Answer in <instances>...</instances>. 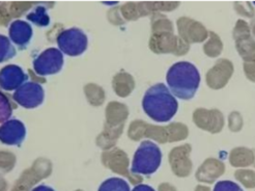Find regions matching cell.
<instances>
[{
    "label": "cell",
    "mask_w": 255,
    "mask_h": 191,
    "mask_svg": "<svg viewBox=\"0 0 255 191\" xmlns=\"http://www.w3.org/2000/svg\"><path fill=\"white\" fill-rule=\"evenodd\" d=\"M142 108L151 120L158 123H166L175 116L178 103L166 85L157 83L145 92Z\"/></svg>",
    "instance_id": "cell-1"
},
{
    "label": "cell",
    "mask_w": 255,
    "mask_h": 191,
    "mask_svg": "<svg viewBox=\"0 0 255 191\" xmlns=\"http://www.w3.org/2000/svg\"><path fill=\"white\" fill-rule=\"evenodd\" d=\"M166 81L174 97L191 100L197 93L200 84V74L193 63L180 61L169 68Z\"/></svg>",
    "instance_id": "cell-2"
},
{
    "label": "cell",
    "mask_w": 255,
    "mask_h": 191,
    "mask_svg": "<svg viewBox=\"0 0 255 191\" xmlns=\"http://www.w3.org/2000/svg\"><path fill=\"white\" fill-rule=\"evenodd\" d=\"M161 162L162 152L160 148L150 141H143L134 154L131 173L150 176L159 170Z\"/></svg>",
    "instance_id": "cell-3"
},
{
    "label": "cell",
    "mask_w": 255,
    "mask_h": 191,
    "mask_svg": "<svg viewBox=\"0 0 255 191\" xmlns=\"http://www.w3.org/2000/svg\"><path fill=\"white\" fill-rule=\"evenodd\" d=\"M57 45L62 53L69 56H79L86 51L88 39L83 30L73 27L63 30L58 34Z\"/></svg>",
    "instance_id": "cell-4"
},
{
    "label": "cell",
    "mask_w": 255,
    "mask_h": 191,
    "mask_svg": "<svg viewBox=\"0 0 255 191\" xmlns=\"http://www.w3.org/2000/svg\"><path fill=\"white\" fill-rule=\"evenodd\" d=\"M63 67V53L59 49L48 48L33 60V70L37 75L49 76L58 72Z\"/></svg>",
    "instance_id": "cell-5"
},
{
    "label": "cell",
    "mask_w": 255,
    "mask_h": 191,
    "mask_svg": "<svg viewBox=\"0 0 255 191\" xmlns=\"http://www.w3.org/2000/svg\"><path fill=\"white\" fill-rule=\"evenodd\" d=\"M12 98L20 106L26 109H33L43 104L45 91L40 83L26 82L15 91Z\"/></svg>",
    "instance_id": "cell-6"
},
{
    "label": "cell",
    "mask_w": 255,
    "mask_h": 191,
    "mask_svg": "<svg viewBox=\"0 0 255 191\" xmlns=\"http://www.w3.org/2000/svg\"><path fill=\"white\" fill-rule=\"evenodd\" d=\"M150 48L157 53L175 52L176 54H184L188 50V46L184 42L178 41L170 32L164 31L155 33L151 37Z\"/></svg>",
    "instance_id": "cell-7"
},
{
    "label": "cell",
    "mask_w": 255,
    "mask_h": 191,
    "mask_svg": "<svg viewBox=\"0 0 255 191\" xmlns=\"http://www.w3.org/2000/svg\"><path fill=\"white\" fill-rule=\"evenodd\" d=\"M191 147L185 145L173 149L169 154V163L172 172L180 178H186L192 171V161L190 159Z\"/></svg>",
    "instance_id": "cell-8"
},
{
    "label": "cell",
    "mask_w": 255,
    "mask_h": 191,
    "mask_svg": "<svg viewBox=\"0 0 255 191\" xmlns=\"http://www.w3.org/2000/svg\"><path fill=\"white\" fill-rule=\"evenodd\" d=\"M26 137V127L17 120L11 119L2 123L0 127V139L7 146H20Z\"/></svg>",
    "instance_id": "cell-9"
},
{
    "label": "cell",
    "mask_w": 255,
    "mask_h": 191,
    "mask_svg": "<svg viewBox=\"0 0 255 191\" xmlns=\"http://www.w3.org/2000/svg\"><path fill=\"white\" fill-rule=\"evenodd\" d=\"M28 76L23 69L17 65H8L0 72V86L4 91H17L20 86L26 83Z\"/></svg>",
    "instance_id": "cell-10"
},
{
    "label": "cell",
    "mask_w": 255,
    "mask_h": 191,
    "mask_svg": "<svg viewBox=\"0 0 255 191\" xmlns=\"http://www.w3.org/2000/svg\"><path fill=\"white\" fill-rule=\"evenodd\" d=\"M194 122L201 129L212 133L219 132L223 128V116L218 110L198 109L194 112Z\"/></svg>",
    "instance_id": "cell-11"
},
{
    "label": "cell",
    "mask_w": 255,
    "mask_h": 191,
    "mask_svg": "<svg viewBox=\"0 0 255 191\" xmlns=\"http://www.w3.org/2000/svg\"><path fill=\"white\" fill-rule=\"evenodd\" d=\"M234 73V66L231 61L221 59L208 73V83L213 88L223 87Z\"/></svg>",
    "instance_id": "cell-12"
},
{
    "label": "cell",
    "mask_w": 255,
    "mask_h": 191,
    "mask_svg": "<svg viewBox=\"0 0 255 191\" xmlns=\"http://www.w3.org/2000/svg\"><path fill=\"white\" fill-rule=\"evenodd\" d=\"M32 27L27 22L16 20L11 22L8 29L9 40L21 49H25L32 39Z\"/></svg>",
    "instance_id": "cell-13"
},
{
    "label": "cell",
    "mask_w": 255,
    "mask_h": 191,
    "mask_svg": "<svg viewBox=\"0 0 255 191\" xmlns=\"http://www.w3.org/2000/svg\"><path fill=\"white\" fill-rule=\"evenodd\" d=\"M225 173V165L223 162L210 158L202 163L196 172V179L201 183L212 184Z\"/></svg>",
    "instance_id": "cell-14"
},
{
    "label": "cell",
    "mask_w": 255,
    "mask_h": 191,
    "mask_svg": "<svg viewBox=\"0 0 255 191\" xmlns=\"http://www.w3.org/2000/svg\"><path fill=\"white\" fill-rule=\"evenodd\" d=\"M178 31L184 40L189 43L201 42L207 37V30L200 23L188 18H182L177 21Z\"/></svg>",
    "instance_id": "cell-15"
},
{
    "label": "cell",
    "mask_w": 255,
    "mask_h": 191,
    "mask_svg": "<svg viewBox=\"0 0 255 191\" xmlns=\"http://www.w3.org/2000/svg\"><path fill=\"white\" fill-rule=\"evenodd\" d=\"M229 162L234 168H248L254 163V152L248 148H236L229 156Z\"/></svg>",
    "instance_id": "cell-16"
},
{
    "label": "cell",
    "mask_w": 255,
    "mask_h": 191,
    "mask_svg": "<svg viewBox=\"0 0 255 191\" xmlns=\"http://www.w3.org/2000/svg\"><path fill=\"white\" fill-rule=\"evenodd\" d=\"M236 47L244 62L255 60V40L252 36L236 41Z\"/></svg>",
    "instance_id": "cell-17"
},
{
    "label": "cell",
    "mask_w": 255,
    "mask_h": 191,
    "mask_svg": "<svg viewBox=\"0 0 255 191\" xmlns=\"http://www.w3.org/2000/svg\"><path fill=\"white\" fill-rule=\"evenodd\" d=\"M98 191H130V186L122 178H109L100 185Z\"/></svg>",
    "instance_id": "cell-18"
},
{
    "label": "cell",
    "mask_w": 255,
    "mask_h": 191,
    "mask_svg": "<svg viewBox=\"0 0 255 191\" xmlns=\"http://www.w3.org/2000/svg\"><path fill=\"white\" fill-rule=\"evenodd\" d=\"M27 19L41 27H46L50 23V17L47 14V9L41 5L28 14Z\"/></svg>",
    "instance_id": "cell-19"
},
{
    "label": "cell",
    "mask_w": 255,
    "mask_h": 191,
    "mask_svg": "<svg viewBox=\"0 0 255 191\" xmlns=\"http://www.w3.org/2000/svg\"><path fill=\"white\" fill-rule=\"evenodd\" d=\"M236 179L248 189L255 188V172L251 170H238L235 173Z\"/></svg>",
    "instance_id": "cell-20"
},
{
    "label": "cell",
    "mask_w": 255,
    "mask_h": 191,
    "mask_svg": "<svg viewBox=\"0 0 255 191\" xmlns=\"http://www.w3.org/2000/svg\"><path fill=\"white\" fill-rule=\"evenodd\" d=\"M0 42H1V55H0V61L3 62L5 60H8L17 54L16 49L8 37H6L5 35H0Z\"/></svg>",
    "instance_id": "cell-21"
},
{
    "label": "cell",
    "mask_w": 255,
    "mask_h": 191,
    "mask_svg": "<svg viewBox=\"0 0 255 191\" xmlns=\"http://www.w3.org/2000/svg\"><path fill=\"white\" fill-rule=\"evenodd\" d=\"M211 40L205 46V52L210 56H217L222 50V42L215 33L211 32Z\"/></svg>",
    "instance_id": "cell-22"
},
{
    "label": "cell",
    "mask_w": 255,
    "mask_h": 191,
    "mask_svg": "<svg viewBox=\"0 0 255 191\" xmlns=\"http://www.w3.org/2000/svg\"><path fill=\"white\" fill-rule=\"evenodd\" d=\"M251 35V27L245 22L244 20H239L236 24V27L234 30V37L236 41L247 39Z\"/></svg>",
    "instance_id": "cell-23"
},
{
    "label": "cell",
    "mask_w": 255,
    "mask_h": 191,
    "mask_svg": "<svg viewBox=\"0 0 255 191\" xmlns=\"http://www.w3.org/2000/svg\"><path fill=\"white\" fill-rule=\"evenodd\" d=\"M214 191H244L237 183L232 181H220L214 187Z\"/></svg>",
    "instance_id": "cell-24"
},
{
    "label": "cell",
    "mask_w": 255,
    "mask_h": 191,
    "mask_svg": "<svg viewBox=\"0 0 255 191\" xmlns=\"http://www.w3.org/2000/svg\"><path fill=\"white\" fill-rule=\"evenodd\" d=\"M236 8L240 15L248 18H254V8L250 2H237Z\"/></svg>",
    "instance_id": "cell-25"
},
{
    "label": "cell",
    "mask_w": 255,
    "mask_h": 191,
    "mask_svg": "<svg viewBox=\"0 0 255 191\" xmlns=\"http://www.w3.org/2000/svg\"><path fill=\"white\" fill-rule=\"evenodd\" d=\"M242 126H243V120L240 113L234 112L232 117H229V128L233 131H239L242 129Z\"/></svg>",
    "instance_id": "cell-26"
},
{
    "label": "cell",
    "mask_w": 255,
    "mask_h": 191,
    "mask_svg": "<svg viewBox=\"0 0 255 191\" xmlns=\"http://www.w3.org/2000/svg\"><path fill=\"white\" fill-rule=\"evenodd\" d=\"M1 98H2L1 99V122L4 123V121L6 122V120L10 117L11 108L7 99H5L2 94H1Z\"/></svg>",
    "instance_id": "cell-27"
},
{
    "label": "cell",
    "mask_w": 255,
    "mask_h": 191,
    "mask_svg": "<svg viewBox=\"0 0 255 191\" xmlns=\"http://www.w3.org/2000/svg\"><path fill=\"white\" fill-rule=\"evenodd\" d=\"M244 72L249 80L255 81V60L244 62Z\"/></svg>",
    "instance_id": "cell-28"
},
{
    "label": "cell",
    "mask_w": 255,
    "mask_h": 191,
    "mask_svg": "<svg viewBox=\"0 0 255 191\" xmlns=\"http://www.w3.org/2000/svg\"><path fill=\"white\" fill-rule=\"evenodd\" d=\"M132 191H156L154 188L149 185H145V184H138L136 185Z\"/></svg>",
    "instance_id": "cell-29"
},
{
    "label": "cell",
    "mask_w": 255,
    "mask_h": 191,
    "mask_svg": "<svg viewBox=\"0 0 255 191\" xmlns=\"http://www.w3.org/2000/svg\"><path fill=\"white\" fill-rule=\"evenodd\" d=\"M158 191H176V189L169 183H162L159 185Z\"/></svg>",
    "instance_id": "cell-30"
},
{
    "label": "cell",
    "mask_w": 255,
    "mask_h": 191,
    "mask_svg": "<svg viewBox=\"0 0 255 191\" xmlns=\"http://www.w3.org/2000/svg\"><path fill=\"white\" fill-rule=\"evenodd\" d=\"M31 191H55V190L52 187H49L46 185H40V186L34 187Z\"/></svg>",
    "instance_id": "cell-31"
},
{
    "label": "cell",
    "mask_w": 255,
    "mask_h": 191,
    "mask_svg": "<svg viewBox=\"0 0 255 191\" xmlns=\"http://www.w3.org/2000/svg\"><path fill=\"white\" fill-rule=\"evenodd\" d=\"M195 191H211V189H210L209 187L199 185V186H197V187L195 188Z\"/></svg>",
    "instance_id": "cell-32"
},
{
    "label": "cell",
    "mask_w": 255,
    "mask_h": 191,
    "mask_svg": "<svg viewBox=\"0 0 255 191\" xmlns=\"http://www.w3.org/2000/svg\"><path fill=\"white\" fill-rule=\"evenodd\" d=\"M251 31H252V33H253V35L255 36V17L252 19V21H251Z\"/></svg>",
    "instance_id": "cell-33"
},
{
    "label": "cell",
    "mask_w": 255,
    "mask_h": 191,
    "mask_svg": "<svg viewBox=\"0 0 255 191\" xmlns=\"http://www.w3.org/2000/svg\"><path fill=\"white\" fill-rule=\"evenodd\" d=\"M253 152H254V163H253V167L255 168V150H253Z\"/></svg>",
    "instance_id": "cell-34"
},
{
    "label": "cell",
    "mask_w": 255,
    "mask_h": 191,
    "mask_svg": "<svg viewBox=\"0 0 255 191\" xmlns=\"http://www.w3.org/2000/svg\"><path fill=\"white\" fill-rule=\"evenodd\" d=\"M254 5H255V2H254Z\"/></svg>",
    "instance_id": "cell-35"
},
{
    "label": "cell",
    "mask_w": 255,
    "mask_h": 191,
    "mask_svg": "<svg viewBox=\"0 0 255 191\" xmlns=\"http://www.w3.org/2000/svg\"><path fill=\"white\" fill-rule=\"evenodd\" d=\"M78 191H81V190H78Z\"/></svg>",
    "instance_id": "cell-36"
},
{
    "label": "cell",
    "mask_w": 255,
    "mask_h": 191,
    "mask_svg": "<svg viewBox=\"0 0 255 191\" xmlns=\"http://www.w3.org/2000/svg\"><path fill=\"white\" fill-rule=\"evenodd\" d=\"M254 82H255V81H254Z\"/></svg>",
    "instance_id": "cell-37"
}]
</instances>
